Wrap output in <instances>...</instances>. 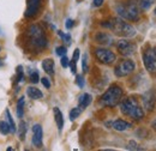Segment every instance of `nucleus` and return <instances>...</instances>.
<instances>
[{
	"mask_svg": "<svg viewBox=\"0 0 156 151\" xmlns=\"http://www.w3.org/2000/svg\"><path fill=\"white\" fill-rule=\"evenodd\" d=\"M101 25L103 28L112 30L115 35L120 37H133L136 35V29L129 23H126L122 18H113L101 23Z\"/></svg>",
	"mask_w": 156,
	"mask_h": 151,
	"instance_id": "obj_1",
	"label": "nucleus"
},
{
	"mask_svg": "<svg viewBox=\"0 0 156 151\" xmlns=\"http://www.w3.org/2000/svg\"><path fill=\"white\" fill-rule=\"evenodd\" d=\"M120 111L126 116H130L131 119L139 121L144 118V111L139 106L138 101L133 97H127L120 103Z\"/></svg>",
	"mask_w": 156,
	"mask_h": 151,
	"instance_id": "obj_2",
	"label": "nucleus"
},
{
	"mask_svg": "<svg viewBox=\"0 0 156 151\" xmlns=\"http://www.w3.org/2000/svg\"><path fill=\"white\" fill-rule=\"evenodd\" d=\"M28 37L31 43V46L36 49H43L47 47V37L44 34V30L39 24H33L28 29Z\"/></svg>",
	"mask_w": 156,
	"mask_h": 151,
	"instance_id": "obj_3",
	"label": "nucleus"
},
{
	"mask_svg": "<svg viewBox=\"0 0 156 151\" xmlns=\"http://www.w3.org/2000/svg\"><path fill=\"white\" fill-rule=\"evenodd\" d=\"M139 9L136 5V2L133 0L126 2V4H121L117 6L118 15L122 19H127V20H138L139 19Z\"/></svg>",
	"mask_w": 156,
	"mask_h": 151,
	"instance_id": "obj_4",
	"label": "nucleus"
},
{
	"mask_svg": "<svg viewBox=\"0 0 156 151\" xmlns=\"http://www.w3.org/2000/svg\"><path fill=\"white\" fill-rule=\"evenodd\" d=\"M122 97V89L118 85H112L101 97V104L106 107H115Z\"/></svg>",
	"mask_w": 156,
	"mask_h": 151,
	"instance_id": "obj_5",
	"label": "nucleus"
},
{
	"mask_svg": "<svg viewBox=\"0 0 156 151\" xmlns=\"http://www.w3.org/2000/svg\"><path fill=\"white\" fill-rule=\"evenodd\" d=\"M136 68V65L132 60L127 59V60H122L117 65V67L114 68V73L117 77H126V76L131 75Z\"/></svg>",
	"mask_w": 156,
	"mask_h": 151,
	"instance_id": "obj_6",
	"label": "nucleus"
},
{
	"mask_svg": "<svg viewBox=\"0 0 156 151\" xmlns=\"http://www.w3.org/2000/svg\"><path fill=\"white\" fill-rule=\"evenodd\" d=\"M143 62L150 73H156V48H150L144 52Z\"/></svg>",
	"mask_w": 156,
	"mask_h": 151,
	"instance_id": "obj_7",
	"label": "nucleus"
},
{
	"mask_svg": "<svg viewBox=\"0 0 156 151\" xmlns=\"http://www.w3.org/2000/svg\"><path fill=\"white\" fill-rule=\"evenodd\" d=\"M95 57H96V59L100 62H102L105 65H111L117 60L115 54L112 51L107 49V48H98V49H95Z\"/></svg>",
	"mask_w": 156,
	"mask_h": 151,
	"instance_id": "obj_8",
	"label": "nucleus"
},
{
	"mask_svg": "<svg viewBox=\"0 0 156 151\" xmlns=\"http://www.w3.org/2000/svg\"><path fill=\"white\" fill-rule=\"evenodd\" d=\"M117 48L119 53L124 57H130L136 52V44L127 40H124V38L119 40L117 42Z\"/></svg>",
	"mask_w": 156,
	"mask_h": 151,
	"instance_id": "obj_9",
	"label": "nucleus"
},
{
	"mask_svg": "<svg viewBox=\"0 0 156 151\" xmlns=\"http://www.w3.org/2000/svg\"><path fill=\"white\" fill-rule=\"evenodd\" d=\"M156 103V91L154 89L147 91L145 94L143 95V106L147 111H153L155 107Z\"/></svg>",
	"mask_w": 156,
	"mask_h": 151,
	"instance_id": "obj_10",
	"label": "nucleus"
},
{
	"mask_svg": "<svg viewBox=\"0 0 156 151\" xmlns=\"http://www.w3.org/2000/svg\"><path fill=\"white\" fill-rule=\"evenodd\" d=\"M40 6H41V0H28L27 11H25V17H27V18L34 17V16L39 12Z\"/></svg>",
	"mask_w": 156,
	"mask_h": 151,
	"instance_id": "obj_11",
	"label": "nucleus"
},
{
	"mask_svg": "<svg viewBox=\"0 0 156 151\" xmlns=\"http://www.w3.org/2000/svg\"><path fill=\"white\" fill-rule=\"evenodd\" d=\"M42 137H43V132H42V127L41 125L36 124L33 127V144L36 148H42Z\"/></svg>",
	"mask_w": 156,
	"mask_h": 151,
	"instance_id": "obj_12",
	"label": "nucleus"
},
{
	"mask_svg": "<svg viewBox=\"0 0 156 151\" xmlns=\"http://www.w3.org/2000/svg\"><path fill=\"white\" fill-rule=\"evenodd\" d=\"M111 126H112L115 131H119V132L126 131V130H129V128L132 127V125H131L130 122H127V121H125V120H121V119H118L115 121L111 122Z\"/></svg>",
	"mask_w": 156,
	"mask_h": 151,
	"instance_id": "obj_13",
	"label": "nucleus"
},
{
	"mask_svg": "<svg viewBox=\"0 0 156 151\" xmlns=\"http://www.w3.org/2000/svg\"><path fill=\"white\" fill-rule=\"evenodd\" d=\"M95 41L102 46H111L113 43V37L107 33H98L95 36Z\"/></svg>",
	"mask_w": 156,
	"mask_h": 151,
	"instance_id": "obj_14",
	"label": "nucleus"
},
{
	"mask_svg": "<svg viewBox=\"0 0 156 151\" xmlns=\"http://www.w3.org/2000/svg\"><path fill=\"white\" fill-rule=\"evenodd\" d=\"M42 68H43V71L47 73V75L49 76H53L54 75V70H55V64H54V60L53 59H51V58H48V59H44L43 61H42Z\"/></svg>",
	"mask_w": 156,
	"mask_h": 151,
	"instance_id": "obj_15",
	"label": "nucleus"
},
{
	"mask_svg": "<svg viewBox=\"0 0 156 151\" xmlns=\"http://www.w3.org/2000/svg\"><path fill=\"white\" fill-rule=\"evenodd\" d=\"M54 112V119H55V124H57V127H58L59 132H61L62 127H64V116H62V113L60 112L58 107H55L53 109Z\"/></svg>",
	"mask_w": 156,
	"mask_h": 151,
	"instance_id": "obj_16",
	"label": "nucleus"
},
{
	"mask_svg": "<svg viewBox=\"0 0 156 151\" xmlns=\"http://www.w3.org/2000/svg\"><path fill=\"white\" fill-rule=\"evenodd\" d=\"M90 103H91V95L89 94H83L79 97V100H78V107L82 111H84Z\"/></svg>",
	"mask_w": 156,
	"mask_h": 151,
	"instance_id": "obj_17",
	"label": "nucleus"
},
{
	"mask_svg": "<svg viewBox=\"0 0 156 151\" xmlns=\"http://www.w3.org/2000/svg\"><path fill=\"white\" fill-rule=\"evenodd\" d=\"M27 94H28V96L30 98H33V100H40V98L43 97V94L41 93V90H39L35 86H29L27 89Z\"/></svg>",
	"mask_w": 156,
	"mask_h": 151,
	"instance_id": "obj_18",
	"label": "nucleus"
},
{
	"mask_svg": "<svg viewBox=\"0 0 156 151\" xmlns=\"http://www.w3.org/2000/svg\"><path fill=\"white\" fill-rule=\"evenodd\" d=\"M133 1L136 2L138 9H139V10H143V11L148 10V9L153 5V2H154V0H133Z\"/></svg>",
	"mask_w": 156,
	"mask_h": 151,
	"instance_id": "obj_19",
	"label": "nucleus"
},
{
	"mask_svg": "<svg viewBox=\"0 0 156 151\" xmlns=\"http://www.w3.org/2000/svg\"><path fill=\"white\" fill-rule=\"evenodd\" d=\"M24 103H25L24 97H20L17 102V115L20 119L23 118V114H24Z\"/></svg>",
	"mask_w": 156,
	"mask_h": 151,
	"instance_id": "obj_20",
	"label": "nucleus"
},
{
	"mask_svg": "<svg viewBox=\"0 0 156 151\" xmlns=\"http://www.w3.org/2000/svg\"><path fill=\"white\" fill-rule=\"evenodd\" d=\"M6 118H7V121H9V125H10V133H15L16 132V124H15L13 118H12L9 109L6 111Z\"/></svg>",
	"mask_w": 156,
	"mask_h": 151,
	"instance_id": "obj_21",
	"label": "nucleus"
},
{
	"mask_svg": "<svg viewBox=\"0 0 156 151\" xmlns=\"http://www.w3.org/2000/svg\"><path fill=\"white\" fill-rule=\"evenodd\" d=\"M25 134H27V124L24 121H20V131H18V135H20V140H24L25 139Z\"/></svg>",
	"mask_w": 156,
	"mask_h": 151,
	"instance_id": "obj_22",
	"label": "nucleus"
},
{
	"mask_svg": "<svg viewBox=\"0 0 156 151\" xmlns=\"http://www.w3.org/2000/svg\"><path fill=\"white\" fill-rule=\"evenodd\" d=\"M83 111L79 108V107H76V108H73L71 112H70V120L71 121H75L76 119H77L78 116L80 115V113H82Z\"/></svg>",
	"mask_w": 156,
	"mask_h": 151,
	"instance_id": "obj_23",
	"label": "nucleus"
},
{
	"mask_svg": "<svg viewBox=\"0 0 156 151\" xmlns=\"http://www.w3.org/2000/svg\"><path fill=\"white\" fill-rule=\"evenodd\" d=\"M0 133L1 134H9L10 133V125L6 121H0Z\"/></svg>",
	"mask_w": 156,
	"mask_h": 151,
	"instance_id": "obj_24",
	"label": "nucleus"
},
{
	"mask_svg": "<svg viewBox=\"0 0 156 151\" xmlns=\"http://www.w3.org/2000/svg\"><path fill=\"white\" fill-rule=\"evenodd\" d=\"M55 53H57V55H59V57H62V55H66L67 49H66V47L60 46V47H58V48L55 49Z\"/></svg>",
	"mask_w": 156,
	"mask_h": 151,
	"instance_id": "obj_25",
	"label": "nucleus"
},
{
	"mask_svg": "<svg viewBox=\"0 0 156 151\" xmlns=\"http://www.w3.org/2000/svg\"><path fill=\"white\" fill-rule=\"evenodd\" d=\"M82 67H83V72H88V55L84 54L82 59Z\"/></svg>",
	"mask_w": 156,
	"mask_h": 151,
	"instance_id": "obj_26",
	"label": "nucleus"
},
{
	"mask_svg": "<svg viewBox=\"0 0 156 151\" xmlns=\"http://www.w3.org/2000/svg\"><path fill=\"white\" fill-rule=\"evenodd\" d=\"M24 78V73H23V67L22 66H18L17 67V83H20L23 80Z\"/></svg>",
	"mask_w": 156,
	"mask_h": 151,
	"instance_id": "obj_27",
	"label": "nucleus"
},
{
	"mask_svg": "<svg viewBox=\"0 0 156 151\" xmlns=\"http://www.w3.org/2000/svg\"><path fill=\"white\" fill-rule=\"evenodd\" d=\"M30 82L34 83V84H36L39 82V72L37 71H34V72L30 73Z\"/></svg>",
	"mask_w": 156,
	"mask_h": 151,
	"instance_id": "obj_28",
	"label": "nucleus"
},
{
	"mask_svg": "<svg viewBox=\"0 0 156 151\" xmlns=\"http://www.w3.org/2000/svg\"><path fill=\"white\" fill-rule=\"evenodd\" d=\"M76 83H77V85L80 88V89L84 86V78H83V76L82 75L76 76Z\"/></svg>",
	"mask_w": 156,
	"mask_h": 151,
	"instance_id": "obj_29",
	"label": "nucleus"
},
{
	"mask_svg": "<svg viewBox=\"0 0 156 151\" xmlns=\"http://www.w3.org/2000/svg\"><path fill=\"white\" fill-rule=\"evenodd\" d=\"M127 149H129V150H140V148H138L137 143L133 142V140H131V142L127 144Z\"/></svg>",
	"mask_w": 156,
	"mask_h": 151,
	"instance_id": "obj_30",
	"label": "nucleus"
},
{
	"mask_svg": "<svg viewBox=\"0 0 156 151\" xmlns=\"http://www.w3.org/2000/svg\"><path fill=\"white\" fill-rule=\"evenodd\" d=\"M69 62H70V60L67 59L66 55H62V57H61L60 64H61V66H62V67H65V68H66V67H69Z\"/></svg>",
	"mask_w": 156,
	"mask_h": 151,
	"instance_id": "obj_31",
	"label": "nucleus"
},
{
	"mask_svg": "<svg viewBox=\"0 0 156 151\" xmlns=\"http://www.w3.org/2000/svg\"><path fill=\"white\" fill-rule=\"evenodd\" d=\"M69 66H70V68H71V72L73 73V75H76V72H77V62H75V61H70L69 62Z\"/></svg>",
	"mask_w": 156,
	"mask_h": 151,
	"instance_id": "obj_32",
	"label": "nucleus"
},
{
	"mask_svg": "<svg viewBox=\"0 0 156 151\" xmlns=\"http://www.w3.org/2000/svg\"><path fill=\"white\" fill-rule=\"evenodd\" d=\"M41 83H42V85H43L46 89H49V88H51V82H49V79H48V78L43 77V78L41 79Z\"/></svg>",
	"mask_w": 156,
	"mask_h": 151,
	"instance_id": "obj_33",
	"label": "nucleus"
},
{
	"mask_svg": "<svg viewBox=\"0 0 156 151\" xmlns=\"http://www.w3.org/2000/svg\"><path fill=\"white\" fill-rule=\"evenodd\" d=\"M59 36L61 38H64L66 42H70V40H71V36L69 35V34H64V33H61V31H58Z\"/></svg>",
	"mask_w": 156,
	"mask_h": 151,
	"instance_id": "obj_34",
	"label": "nucleus"
},
{
	"mask_svg": "<svg viewBox=\"0 0 156 151\" xmlns=\"http://www.w3.org/2000/svg\"><path fill=\"white\" fill-rule=\"evenodd\" d=\"M73 24H75V22L72 19H67L66 23H65V26H66V29H71L73 26Z\"/></svg>",
	"mask_w": 156,
	"mask_h": 151,
	"instance_id": "obj_35",
	"label": "nucleus"
},
{
	"mask_svg": "<svg viewBox=\"0 0 156 151\" xmlns=\"http://www.w3.org/2000/svg\"><path fill=\"white\" fill-rule=\"evenodd\" d=\"M78 59H79V49H76L75 51V53H73V57H72V61H75V62H77Z\"/></svg>",
	"mask_w": 156,
	"mask_h": 151,
	"instance_id": "obj_36",
	"label": "nucleus"
},
{
	"mask_svg": "<svg viewBox=\"0 0 156 151\" xmlns=\"http://www.w3.org/2000/svg\"><path fill=\"white\" fill-rule=\"evenodd\" d=\"M103 4V0H94V6L95 7H100Z\"/></svg>",
	"mask_w": 156,
	"mask_h": 151,
	"instance_id": "obj_37",
	"label": "nucleus"
},
{
	"mask_svg": "<svg viewBox=\"0 0 156 151\" xmlns=\"http://www.w3.org/2000/svg\"><path fill=\"white\" fill-rule=\"evenodd\" d=\"M151 127H153V130H155L156 131V119L151 122Z\"/></svg>",
	"mask_w": 156,
	"mask_h": 151,
	"instance_id": "obj_38",
	"label": "nucleus"
},
{
	"mask_svg": "<svg viewBox=\"0 0 156 151\" xmlns=\"http://www.w3.org/2000/svg\"><path fill=\"white\" fill-rule=\"evenodd\" d=\"M154 13H155V16H156V7H155V10H154Z\"/></svg>",
	"mask_w": 156,
	"mask_h": 151,
	"instance_id": "obj_39",
	"label": "nucleus"
},
{
	"mask_svg": "<svg viewBox=\"0 0 156 151\" xmlns=\"http://www.w3.org/2000/svg\"><path fill=\"white\" fill-rule=\"evenodd\" d=\"M0 66H2V62H0Z\"/></svg>",
	"mask_w": 156,
	"mask_h": 151,
	"instance_id": "obj_40",
	"label": "nucleus"
},
{
	"mask_svg": "<svg viewBox=\"0 0 156 151\" xmlns=\"http://www.w3.org/2000/svg\"><path fill=\"white\" fill-rule=\"evenodd\" d=\"M0 51H1V47H0Z\"/></svg>",
	"mask_w": 156,
	"mask_h": 151,
	"instance_id": "obj_41",
	"label": "nucleus"
}]
</instances>
